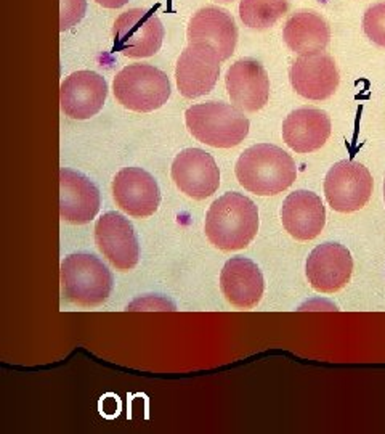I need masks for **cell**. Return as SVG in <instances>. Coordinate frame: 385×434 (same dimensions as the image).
Segmentation results:
<instances>
[{
	"mask_svg": "<svg viewBox=\"0 0 385 434\" xmlns=\"http://www.w3.org/2000/svg\"><path fill=\"white\" fill-rule=\"evenodd\" d=\"M204 230L215 248L238 251L247 246L258 232V209L247 196L225 193L209 208Z\"/></svg>",
	"mask_w": 385,
	"mask_h": 434,
	"instance_id": "cell-1",
	"label": "cell"
},
{
	"mask_svg": "<svg viewBox=\"0 0 385 434\" xmlns=\"http://www.w3.org/2000/svg\"><path fill=\"white\" fill-rule=\"evenodd\" d=\"M235 172L245 190L260 196L281 193L297 179L292 156L270 143H258L245 150L238 158Z\"/></svg>",
	"mask_w": 385,
	"mask_h": 434,
	"instance_id": "cell-2",
	"label": "cell"
},
{
	"mask_svg": "<svg viewBox=\"0 0 385 434\" xmlns=\"http://www.w3.org/2000/svg\"><path fill=\"white\" fill-rule=\"evenodd\" d=\"M187 127L194 139L214 148H231L249 134L250 122L244 113L223 102L192 105L185 113Z\"/></svg>",
	"mask_w": 385,
	"mask_h": 434,
	"instance_id": "cell-3",
	"label": "cell"
},
{
	"mask_svg": "<svg viewBox=\"0 0 385 434\" xmlns=\"http://www.w3.org/2000/svg\"><path fill=\"white\" fill-rule=\"evenodd\" d=\"M112 275L101 261L87 253L69 254L61 262V294L82 307H96L109 298Z\"/></svg>",
	"mask_w": 385,
	"mask_h": 434,
	"instance_id": "cell-4",
	"label": "cell"
},
{
	"mask_svg": "<svg viewBox=\"0 0 385 434\" xmlns=\"http://www.w3.org/2000/svg\"><path fill=\"white\" fill-rule=\"evenodd\" d=\"M116 100L137 113H149L167 103L170 81L164 71L151 64H129L117 72L112 82Z\"/></svg>",
	"mask_w": 385,
	"mask_h": 434,
	"instance_id": "cell-5",
	"label": "cell"
},
{
	"mask_svg": "<svg viewBox=\"0 0 385 434\" xmlns=\"http://www.w3.org/2000/svg\"><path fill=\"white\" fill-rule=\"evenodd\" d=\"M112 36L116 49L124 56H152L162 45L164 26L152 10L130 8L114 21Z\"/></svg>",
	"mask_w": 385,
	"mask_h": 434,
	"instance_id": "cell-6",
	"label": "cell"
},
{
	"mask_svg": "<svg viewBox=\"0 0 385 434\" xmlns=\"http://www.w3.org/2000/svg\"><path fill=\"white\" fill-rule=\"evenodd\" d=\"M373 175L368 167L355 161H338L328 170L324 193L329 206L337 213L360 211L373 195Z\"/></svg>",
	"mask_w": 385,
	"mask_h": 434,
	"instance_id": "cell-7",
	"label": "cell"
},
{
	"mask_svg": "<svg viewBox=\"0 0 385 434\" xmlns=\"http://www.w3.org/2000/svg\"><path fill=\"white\" fill-rule=\"evenodd\" d=\"M222 58L209 44H190L177 61V87L185 98L209 94L220 74Z\"/></svg>",
	"mask_w": 385,
	"mask_h": 434,
	"instance_id": "cell-8",
	"label": "cell"
},
{
	"mask_svg": "<svg viewBox=\"0 0 385 434\" xmlns=\"http://www.w3.org/2000/svg\"><path fill=\"white\" fill-rule=\"evenodd\" d=\"M172 180L192 200H205L220 187V169L215 160L201 148L180 151L172 163Z\"/></svg>",
	"mask_w": 385,
	"mask_h": 434,
	"instance_id": "cell-9",
	"label": "cell"
},
{
	"mask_svg": "<svg viewBox=\"0 0 385 434\" xmlns=\"http://www.w3.org/2000/svg\"><path fill=\"white\" fill-rule=\"evenodd\" d=\"M95 243L117 271H130L138 264L140 246L132 223L119 213H106L95 223Z\"/></svg>",
	"mask_w": 385,
	"mask_h": 434,
	"instance_id": "cell-10",
	"label": "cell"
},
{
	"mask_svg": "<svg viewBox=\"0 0 385 434\" xmlns=\"http://www.w3.org/2000/svg\"><path fill=\"white\" fill-rule=\"evenodd\" d=\"M108 97V82L95 71L82 69L69 74L59 87V105L71 119L84 121L103 108Z\"/></svg>",
	"mask_w": 385,
	"mask_h": 434,
	"instance_id": "cell-11",
	"label": "cell"
},
{
	"mask_svg": "<svg viewBox=\"0 0 385 434\" xmlns=\"http://www.w3.org/2000/svg\"><path fill=\"white\" fill-rule=\"evenodd\" d=\"M289 79L298 95L316 102L334 95L340 81L334 58L323 52L298 56L289 69Z\"/></svg>",
	"mask_w": 385,
	"mask_h": 434,
	"instance_id": "cell-12",
	"label": "cell"
},
{
	"mask_svg": "<svg viewBox=\"0 0 385 434\" xmlns=\"http://www.w3.org/2000/svg\"><path fill=\"white\" fill-rule=\"evenodd\" d=\"M225 84L231 103L241 111L255 113L268 102L270 77L257 60L241 58L235 61L227 71Z\"/></svg>",
	"mask_w": 385,
	"mask_h": 434,
	"instance_id": "cell-13",
	"label": "cell"
},
{
	"mask_svg": "<svg viewBox=\"0 0 385 434\" xmlns=\"http://www.w3.org/2000/svg\"><path fill=\"white\" fill-rule=\"evenodd\" d=\"M112 196L124 213L134 217L154 214L161 203L157 182L142 167H124L112 180Z\"/></svg>",
	"mask_w": 385,
	"mask_h": 434,
	"instance_id": "cell-14",
	"label": "cell"
},
{
	"mask_svg": "<svg viewBox=\"0 0 385 434\" xmlns=\"http://www.w3.org/2000/svg\"><path fill=\"white\" fill-rule=\"evenodd\" d=\"M353 259L350 251L338 243H323L307 259V278L320 293H336L350 281Z\"/></svg>",
	"mask_w": 385,
	"mask_h": 434,
	"instance_id": "cell-15",
	"label": "cell"
},
{
	"mask_svg": "<svg viewBox=\"0 0 385 434\" xmlns=\"http://www.w3.org/2000/svg\"><path fill=\"white\" fill-rule=\"evenodd\" d=\"M190 44H209L220 55L222 61L233 55L238 42V28L233 16L218 6H204L191 16L187 29Z\"/></svg>",
	"mask_w": 385,
	"mask_h": 434,
	"instance_id": "cell-16",
	"label": "cell"
},
{
	"mask_svg": "<svg viewBox=\"0 0 385 434\" xmlns=\"http://www.w3.org/2000/svg\"><path fill=\"white\" fill-rule=\"evenodd\" d=\"M99 211V192L89 177L77 170H59V216L69 223H87Z\"/></svg>",
	"mask_w": 385,
	"mask_h": 434,
	"instance_id": "cell-17",
	"label": "cell"
},
{
	"mask_svg": "<svg viewBox=\"0 0 385 434\" xmlns=\"http://www.w3.org/2000/svg\"><path fill=\"white\" fill-rule=\"evenodd\" d=\"M283 227L298 241L316 238L326 223V209L321 198L308 190L290 193L281 208Z\"/></svg>",
	"mask_w": 385,
	"mask_h": 434,
	"instance_id": "cell-18",
	"label": "cell"
},
{
	"mask_svg": "<svg viewBox=\"0 0 385 434\" xmlns=\"http://www.w3.org/2000/svg\"><path fill=\"white\" fill-rule=\"evenodd\" d=\"M263 275L254 261L233 258L227 261L220 273V289L231 306L252 309L263 296Z\"/></svg>",
	"mask_w": 385,
	"mask_h": 434,
	"instance_id": "cell-19",
	"label": "cell"
},
{
	"mask_svg": "<svg viewBox=\"0 0 385 434\" xmlns=\"http://www.w3.org/2000/svg\"><path fill=\"white\" fill-rule=\"evenodd\" d=\"M331 135V119L326 111L298 108L284 119L283 139L295 153L320 150Z\"/></svg>",
	"mask_w": 385,
	"mask_h": 434,
	"instance_id": "cell-20",
	"label": "cell"
},
{
	"mask_svg": "<svg viewBox=\"0 0 385 434\" xmlns=\"http://www.w3.org/2000/svg\"><path fill=\"white\" fill-rule=\"evenodd\" d=\"M283 39L297 54H316L328 47L331 29L321 15L311 10H300L284 24Z\"/></svg>",
	"mask_w": 385,
	"mask_h": 434,
	"instance_id": "cell-21",
	"label": "cell"
},
{
	"mask_svg": "<svg viewBox=\"0 0 385 434\" xmlns=\"http://www.w3.org/2000/svg\"><path fill=\"white\" fill-rule=\"evenodd\" d=\"M289 8L288 0H241V21L254 29H267L273 26Z\"/></svg>",
	"mask_w": 385,
	"mask_h": 434,
	"instance_id": "cell-22",
	"label": "cell"
},
{
	"mask_svg": "<svg viewBox=\"0 0 385 434\" xmlns=\"http://www.w3.org/2000/svg\"><path fill=\"white\" fill-rule=\"evenodd\" d=\"M363 31L374 44L385 47V2L371 5L363 16Z\"/></svg>",
	"mask_w": 385,
	"mask_h": 434,
	"instance_id": "cell-23",
	"label": "cell"
},
{
	"mask_svg": "<svg viewBox=\"0 0 385 434\" xmlns=\"http://www.w3.org/2000/svg\"><path fill=\"white\" fill-rule=\"evenodd\" d=\"M87 10V0H59V31L77 24L85 15Z\"/></svg>",
	"mask_w": 385,
	"mask_h": 434,
	"instance_id": "cell-24",
	"label": "cell"
},
{
	"mask_svg": "<svg viewBox=\"0 0 385 434\" xmlns=\"http://www.w3.org/2000/svg\"><path fill=\"white\" fill-rule=\"evenodd\" d=\"M127 2L129 0H96V3L104 6V8H119V6L125 5Z\"/></svg>",
	"mask_w": 385,
	"mask_h": 434,
	"instance_id": "cell-25",
	"label": "cell"
},
{
	"mask_svg": "<svg viewBox=\"0 0 385 434\" xmlns=\"http://www.w3.org/2000/svg\"><path fill=\"white\" fill-rule=\"evenodd\" d=\"M384 198H385V182H384Z\"/></svg>",
	"mask_w": 385,
	"mask_h": 434,
	"instance_id": "cell-26",
	"label": "cell"
}]
</instances>
